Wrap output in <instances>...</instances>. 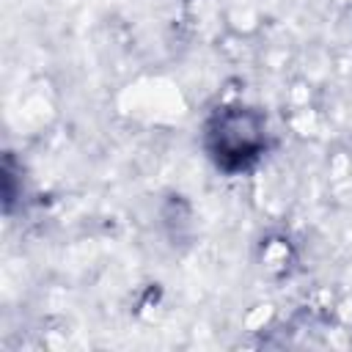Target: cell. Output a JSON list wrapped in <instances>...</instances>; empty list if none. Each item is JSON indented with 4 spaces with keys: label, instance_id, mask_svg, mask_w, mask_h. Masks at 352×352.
Returning a JSON list of instances; mask_svg holds the SVG:
<instances>
[{
    "label": "cell",
    "instance_id": "1",
    "mask_svg": "<svg viewBox=\"0 0 352 352\" xmlns=\"http://www.w3.org/2000/svg\"><path fill=\"white\" fill-rule=\"evenodd\" d=\"M267 148V124L250 107H223L206 124V151L228 173L248 170Z\"/></svg>",
    "mask_w": 352,
    "mask_h": 352
}]
</instances>
